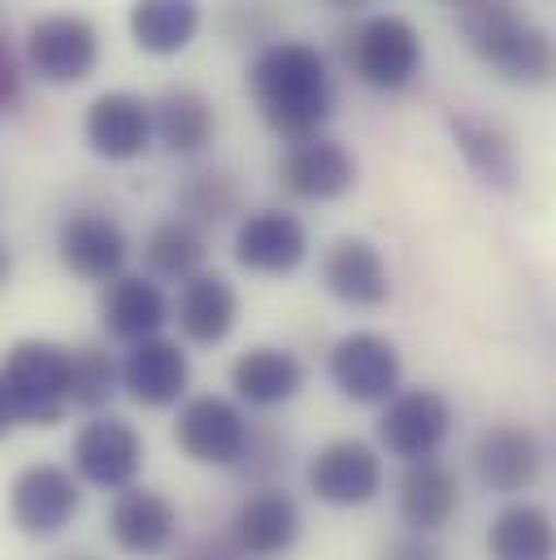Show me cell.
<instances>
[{"label": "cell", "instance_id": "cell-2", "mask_svg": "<svg viewBox=\"0 0 556 560\" xmlns=\"http://www.w3.org/2000/svg\"><path fill=\"white\" fill-rule=\"evenodd\" d=\"M456 26L470 52L513 88L556 83V35L522 18L513 0H461Z\"/></svg>", "mask_w": 556, "mask_h": 560}, {"label": "cell", "instance_id": "cell-36", "mask_svg": "<svg viewBox=\"0 0 556 560\" xmlns=\"http://www.w3.org/2000/svg\"><path fill=\"white\" fill-rule=\"evenodd\" d=\"M335 4H361V0H335Z\"/></svg>", "mask_w": 556, "mask_h": 560}, {"label": "cell", "instance_id": "cell-5", "mask_svg": "<svg viewBox=\"0 0 556 560\" xmlns=\"http://www.w3.org/2000/svg\"><path fill=\"white\" fill-rule=\"evenodd\" d=\"M344 57H348V70L366 88H374V92H405L421 74L426 48H421V35H417V26L409 18L374 13V18H366L348 35Z\"/></svg>", "mask_w": 556, "mask_h": 560}, {"label": "cell", "instance_id": "cell-22", "mask_svg": "<svg viewBox=\"0 0 556 560\" xmlns=\"http://www.w3.org/2000/svg\"><path fill=\"white\" fill-rule=\"evenodd\" d=\"M461 509V482L443 460H414L401 474L396 513L409 535H439Z\"/></svg>", "mask_w": 556, "mask_h": 560}, {"label": "cell", "instance_id": "cell-8", "mask_svg": "<svg viewBox=\"0 0 556 560\" xmlns=\"http://www.w3.org/2000/svg\"><path fill=\"white\" fill-rule=\"evenodd\" d=\"M174 443L196 465L231 469V465H244V456H248L253 421L227 396H192L187 405H178Z\"/></svg>", "mask_w": 556, "mask_h": 560}, {"label": "cell", "instance_id": "cell-12", "mask_svg": "<svg viewBox=\"0 0 556 560\" xmlns=\"http://www.w3.org/2000/svg\"><path fill=\"white\" fill-rule=\"evenodd\" d=\"M57 257L61 266L83 282H118L127 270L131 244L123 226L109 213L96 209H74L57 226Z\"/></svg>", "mask_w": 556, "mask_h": 560}, {"label": "cell", "instance_id": "cell-9", "mask_svg": "<svg viewBox=\"0 0 556 560\" xmlns=\"http://www.w3.org/2000/svg\"><path fill=\"white\" fill-rule=\"evenodd\" d=\"M304 482L331 509H361L383 491V456L366 439H331L304 465Z\"/></svg>", "mask_w": 556, "mask_h": 560}, {"label": "cell", "instance_id": "cell-28", "mask_svg": "<svg viewBox=\"0 0 556 560\" xmlns=\"http://www.w3.org/2000/svg\"><path fill=\"white\" fill-rule=\"evenodd\" d=\"M491 560H556V522L540 504H505L487 526Z\"/></svg>", "mask_w": 556, "mask_h": 560}, {"label": "cell", "instance_id": "cell-10", "mask_svg": "<svg viewBox=\"0 0 556 560\" xmlns=\"http://www.w3.org/2000/svg\"><path fill=\"white\" fill-rule=\"evenodd\" d=\"M74 474L96 491H127L136 487L143 469V439L131 421L123 418H92L70 443Z\"/></svg>", "mask_w": 556, "mask_h": 560}, {"label": "cell", "instance_id": "cell-16", "mask_svg": "<svg viewBox=\"0 0 556 560\" xmlns=\"http://www.w3.org/2000/svg\"><path fill=\"white\" fill-rule=\"evenodd\" d=\"M452 430V405L435 392V387H409L401 392L396 400L383 405V418H379V439L383 447L414 465V460H430L443 439Z\"/></svg>", "mask_w": 556, "mask_h": 560}, {"label": "cell", "instance_id": "cell-14", "mask_svg": "<svg viewBox=\"0 0 556 560\" xmlns=\"http://www.w3.org/2000/svg\"><path fill=\"white\" fill-rule=\"evenodd\" d=\"M235 261L266 279L296 275L309 261V231L287 209H253L235 226Z\"/></svg>", "mask_w": 556, "mask_h": 560}, {"label": "cell", "instance_id": "cell-11", "mask_svg": "<svg viewBox=\"0 0 556 560\" xmlns=\"http://www.w3.org/2000/svg\"><path fill=\"white\" fill-rule=\"evenodd\" d=\"M157 140V109L139 92H101L83 114V143L101 161H139Z\"/></svg>", "mask_w": 556, "mask_h": 560}, {"label": "cell", "instance_id": "cell-24", "mask_svg": "<svg viewBox=\"0 0 556 560\" xmlns=\"http://www.w3.org/2000/svg\"><path fill=\"white\" fill-rule=\"evenodd\" d=\"M448 136H452V148L461 152V161H465V170L483 183V187H491V191H518V183H522V165H518V152H513V143L509 136L496 127V122H487V118H478V114H448Z\"/></svg>", "mask_w": 556, "mask_h": 560}, {"label": "cell", "instance_id": "cell-18", "mask_svg": "<svg viewBox=\"0 0 556 560\" xmlns=\"http://www.w3.org/2000/svg\"><path fill=\"white\" fill-rule=\"evenodd\" d=\"M304 530L300 504L282 487H257L253 495L240 500L231 517V539L248 560H278L296 548Z\"/></svg>", "mask_w": 556, "mask_h": 560}, {"label": "cell", "instance_id": "cell-6", "mask_svg": "<svg viewBox=\"0 0 556 560\" xmlns=\"http://www.w3.org/2000/svg\"><path fill=\"white\" fill-rule=\"evenodd\" d=\"M83 513V478L66 465L35 460L9 482V522L26 539H57Z\"/></svg>", "mask_w": 556, "mask_h": 560}, {"label": "cell", "instance_id": "cell-3", "mask_svg": "<svg viewBox=\"0 0 556 560\" xmlns=\"http://www.w3.org/2000/svg\"><path fill=\"white\" fill-rule=\"evenodd\" d=\"M70 378H74L70 348H61L53 339H18L4 352V374H0L4 421L26 425V430L57 425L74 409Z\"/></svg>", "mask_w": 556, "mask_h": 560}, {"label": "cell", "instance_id": "cell-13", "mask_svg": "<svg viewBox=\"0 0 556 560\" xmlns=\"http://www.w3.org/2000/svg\"><path fill=\"white\" fill-rule=\"evenodd\" d=\"M474 474L491 495H522L544 474L540 434L518 421H491L474 439Z\"/></svg>", "mask_w": 556, "mask_h": 560}, {"label": "cell", "instance_id": "cell-1", "mask_svg": "<svg viewBox=\"0 0 556 560\" xmlns=\"http://www.w3.org/2000/svg\"><path fill=\"white\" fill-rule=\"evenodd\" d=\"M248 92L278 140H317L335 114V79L326 57L304 39H270L248 66Z\"/></svg>", "mask_w": 556, "mask_h": 560}, {"label": "cell", "instance_id": "cell-34", "mask_svg": "<svg viewBox=\"0 0 556 560\" xmlns=\"http://www.w3.org/2000/svg\"><path fill=\"white\" fill-rule=\"evenodd\" d=\"M178 560H248L240 548H235V539H196V544H187Z\"/></svg>", "mask_w": 556, "mask_h": 560}, {"label": "cell", "instance_id": "cell-35", "mask_svg": "<svg viewBox=\"0 0 556 560\" xmlns=\"http://www.w3.org/2000/svg\"><path fill=\"white\" fill-rule=\"evenodd\" d=\"M61 560H96V557H61Z\"/></svg>", "mask_w": 556, "mask_h": 560}, {"label": "cell", "instance_id": "cell-7", "mask_svg": "<svg viewBox=\"0 0 556 560\" xmlns=\"http://www.w3.org/2000/svg\"><path fill=\"white\" fill-rule=\"evenodd\" d=\"M335 392L352 405H387L401 396V352L379 330H348L326 352Z\"/></svg>", "mask_w": 556, "mask_h": 560}, {"label": "cell", "instance_id": "cell-32", "mask_svg": "<svg viewBox=\"0 0 556 560\" xmlns=\"http://www.w3.org/2000/svg\"><path fill=\"white\" fill-rule=\"evenodd\" d=\"M26 70V57H18L9 44H0V109L13 114L22 105V74Z\"/></svg>", "mask_w": 556, "mask_h": 560}, {"label": "cell", "instance_id": "cell-30", "mask_svg": "<svg viewBox=\"0 0 556 560\" xmlns=\"http://www.w3.org/2000/svg\"><path fill=\"white\" fill-rule=\"evenodd\" d=\"M178 209L192 218V222H231L240 209H244V187L231 170L222 165H200L192 174H183L178 183Z\"/></svg>", "mask_w": 556, "mask_h": 560}, {"label": "cell", "instance_id": "cell-26", "mask_svg": "<svg viewBox=\"0 0 556 560\" xmlns=\"http://www.w3.org/2000/svg\"><path fill=\"white\" fill-rule=\"evenodd\" d=\"M205 22L200 0H136L127 13V31L139 52L148 57H178L196 44Z\"/></svg>", "mask_w": 556, "mask_h": 560}, {"label": "cell", "instance_id": "cell-25", "mask_svg": "<svg viewBox=\"0 0 556 560\" xmlns=\"http://www.w3.org/2000/svg\"><path fill=\"white\" fill-rule=\"evenodd\" d=\"M101 322H105V330L114 339L143 343V339L161 335L165 322H174V304L165 300V291L157 287V279L123 275L118 282H109V291L101 300Z\"/></svg>", "mask_w": 556, "mask_h": 560}, {"label": "cell", "instance_id": "cell-20", "mask_svg": "<svg viewBox=\"0 0 556 560\" xmlns=\"http://www.w3.org/2000/svg\"><path fill=\"white\" fill-rule=\"evenodd\" d=\"M105 526L127 557H161L178 539V509L161 491L127 487L114 495Z\"/></svg>", "mask_w": 556, "mask_h": 560}, {"label": "cell", "instance_id": "cell-15", "mask_svg": "<svg viewBox=\"0 0 556 560\" xmlns=\"http://www.w3.org/2000/svg\"><path fill=\"white\" fill-rule=\"evenodd\" d=\"M317 279L326 287L331 300L348 304V308H383L392 300V270L387 257L379 253V244H370L366 235H339L322 261H317Z\"/></svg>", "mask_w": 556, "mask_h": 560}, {"label": "cell", "instance_id": "cell-17", "mask_svg": "<svg viewBox=\"0 0 556 560\" xmlns=\"http://www.w3.org/2000/svg\"><path fill=\"white\" fill-rule=\"evenodd\" d=\"M192 387V361L178 339L152 335L143 343H131L123 357V392L143 409H174L187 405Z\"/></svg>", "mask_w": 556, "mask_h": 560}, {"label": "cell", "instance_id": "cell-27", "mask_svg": "<svg viewBox=\"0 0 556 560\" xmlns=\"http://www.w3.org/2000/svg\"><path fill=\"white\" fill-rule=\"evenodd\" d=\"M157 140L170 156H200L218 136L213 101L200 88H165L157 101Z\"/></svg>", "mask_w": 556, "mask_h": 560}, {"label": "cell", "instance_id": "cell-21", "mask_svg": "<svg viewBox=\"0 0 556 560\" xmlns=\"http://www.w3.org/2000/svg\"><path fill=\"white\" fill-rule=\"evenodd\" d=\"M174 322H178V335H183L187 343L213 348V343L231 339V330H235V322H240V291L231 287L227 275L200 270L196 279H187L178 287Z\"/></svg>", "mask_w": 556, "mask_h": 560}, {"label": "cell", "instance_id": "cell-29", "mask_svg": "<svg viewBox=\"0 0 556 560\" xmlns=\"http://www.w3.org/2000/svg\"><path fill=\"white\" fill-rule=\"evenodd\" d=\"M205 235L192 218H161L148 235H143V266L148 279L161 282H187L200 275L205 266Z\"/></svg>", "mask_w": 556, "mask_h": 560}, {"label": "cell", "instance_id": "cell-23", "mask_svg": "<svg viewBox=\"0 0 556 560\" xmlns=\"http://www.w3.org/2000/svg\"><path fill=\"white\" fill-rule=\"evenodd\" d=\"M231 387L235 400L248 409H278L300 396L304 387V361L291 348L278 343H253L248 352L235 357L231 365Z\"/></svg>", "mask_w": 556, "mask_h": 560}, {"label": "cell", "instance_id": "cell-19", "mask_svg": "<svg viewBox=\"0 0 556 560\" xmlns=\"http://www.w3.org/2000/svg\"><path fill=\"white\" fill-rule=\"evenodd\" d=\"M278 183L296 200H339L357 187V156L331 136L291 143L278 161Z\"/></svg>", "mask_w": 556, "mask_h": 560}, {"label": "cell", "instance_id": "cell-33", "mask_svg": "<svg viewBox=\"0 0 556 560\" xmlns=\"http://www.w3.org/2000/svg\"><path fill=\"white\" fill-rule=\"evenodd\" d=\"M379 560H443V552L435 548L430 535H401V539L383 544Z\"/></svg>", "mask_w": 556, "mask_h": 560}, {"label": "cell", "instance_id": "cell-4", "mask_svg": "<svg viewBox=\"0 0 556 560\" xmlns=\"http://www.w3.org/2000/svg\"><path fill=\"white\" fill-rule=\"evenodd\" d=\"M22 57H26L31 79H39L48 88H74V83L92 79L101 66V31L92 18L57 9L26 26Z\"/></svg>", "mask_w": 556, "mask_h": 560}, {"label": "cell", "instance_id": "cell-31", "mask_svg": "<svg viewBox=\"0 0 556 560\" xmlns=\"http://www.w3.org/2000/svg\"><path fill=\"white\" fill-rule=\"evenodd\" d=\"M70 361H74V378H70L74 409L101 413L123 387V365L109 357L105 343H79V348H70Z\"/></svg>", "mask_w": 556, "mask_h": 560}]
</instances>
